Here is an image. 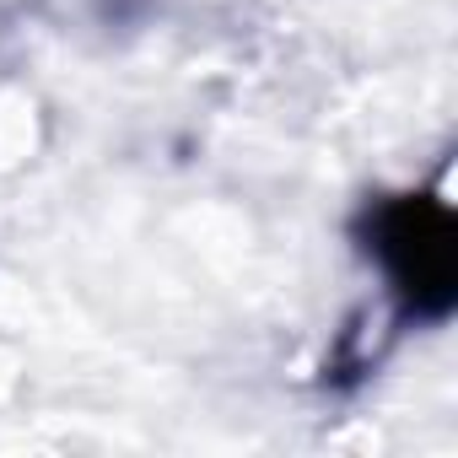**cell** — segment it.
Instances as JSON below:
<instances>
[{
    "mask_svg": "<svg viewBox=\"0 0 458 458\" xmlns=\"http://www.w3.org/2000/svg\"><path fill=\"white\" fill-rule=\"evenodd\" d=\"M361 249L410 318L442 324L458 302V226L437 194H388L361 216Z\"/></svg>",
    "mask_w": 458,
    "mask_h": 458,
    "instance_id": "cell-1",
    "label": "cell"
}]
</instances>
